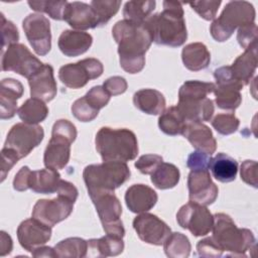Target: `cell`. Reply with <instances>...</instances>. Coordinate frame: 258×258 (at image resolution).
I'll return each mask as SVG.
<instances>
[{"mask_svg":"<svg viewBox=\"0 0 258 258\" xmlns=\"http://www.w3.org/2000/svg\"><path fill=\"white\" fill-rule=\"evenodd\" d=\"M257 32L258 29L255 22L239 27L237 32V40L239 44L245 50L257 46Z\"/></svg>","mask_w":258,"mask_h":258,"instance_id":"cell-45","label":"cell"},{"mask_svg":"<svg viewBox=\"0 0 258 258\" xmlns=\"http://www.w3.org/2000/svg\"><path fill=\"white\" fill-rule=\"evenodd\" d=\"M212 126L221 135H230L239 128L240 121L233 113H221L214 117Z\"/></svg>","mask_w":258,"mask_h":258,"instance_id":"cell-41","label":"cell"},{"mask_svg":"<svg viewBox=\"0 0 258 258\" xmlns=\"http://www.w3.org/2000/svg\"><path fill=\"white\" fill-rule=\"evenodd\" d=\"M74 204L72 200L59 195L51 200H38L33 206L32 217L52 228L73 213Z\"/></svg>","mask_w":258,"mask_h":258,"instance_id":"cell-14","label":"cell"},{"mask_svg":"<svg viewBox=\"0 0 258 258\" xmlns=\"http://www.w3.org/2000/svg\"><path fill=\"white\" fill-rule=\"evenodd\" d=\"M187 187L190 202L209 206L218 198L219 188L213 182L208 169L190 170L187 177Z\"/></svg>","mask_w":258,"mask_h":258,"instance_id":"cell-16","label":"cell"},{"mask_svg":"<svg viewBox=\"0 0 258 258\" xmlns=\"http://www.w3.org/2000/svg\"><path fill=\"white\" fill-rule=\"evenodd\" d=\"M90 5L95 11L99 26L105 25L119 11L121 1L116 0H93Z\"/></svg>","mask_w":258,"mask_h":258,"instance_id":"cell-40","label":"cell"},{"mask_svg":"<svg viewBox=\"0 0 258 258\" xmlns=\"http://www.w3.org/2000/svg\"><path fill=\"white\" fill-rule=\"evenodd\" d=\"M2 71L14 72L26 79L32 77L43 63L21 43L9 45L2 51Z\"/></svg>","mask_w":258,"mask_h":258,"instance_id":"cell-11","label":"cell"},{"mask_svg":"<svg viewBox=\"0 0 258 258\" xmlns=\"http://www.w3.org/2000/svg\"><path fill=\"white\" fill-rule=\"evenodd\" d=\"M95 144L103 161L127 162L138 154L136 135L127 128L102 127L96 134Z\"/></svg>","mask_w":258,"mask_h":258,"instance_id":"cell-3","label":"cell"},{"mask_svg":"<svg viewBox=\"0 0 258 258\" xmlns=\"http://www.w3.org/2000/svg\"><path fill=\"white\" fill-rule=\"evenodd\" d=\"M1 156H2V162H1V181H3L6 178L7 173L10 171V169L14 166V164L17 163V161L20 159L16 152L13 150L3 147L1 150Z\"/></svg>","mask_w":258,"mask_h":258,"instance_id":"cell-51","label":"cell"},{"mask_svg":"<svg viewBox=\"0 0 258 258\" xmlns=\"http://www.w3.org/2000/svg\"><path fill=\"white\" fill-rule=\"evenodd\" d=\"M197 251L201 257H213L218 258L223 255V250L213 240L212 237H208L199 241L197 244Z\"/></svg>","mask_w":258,"mask_h":258,"instance_id":"cell-48","label":"cell"},{"mask_svg":"<svg viewBox=\"0 0 258 258\" xmlns=\"http://www.w3.org/2000/svg\"><path fill=\"white\" fill-rule=\"evenodd\" d=\"M51 238V227L35 218L24 220L17 228V239L23 249L32 253L37 247L43 246Z\"/></svg>","mask_w":258,"mask_h":258,"instance_id":"cell-17","label":"cell"},{"mask_svg":"<svg viewBox=\"0 0 258 258\" xmlns=\"http://www.w3.org/2000/svg\"><path fill=\"white\" fill-rule=\"evenodd\" d=\"M209 168L213 176L220 182H231L236 178L238 162L230 155L220 152L211 159Z\"/></svg>","mask_w":258,"mask_h":258,"instance_id":"cell-30","label":"cell"},{"mask_svg":"<svg viewBox=\"0 0 258 258\" xmlns=\"http://www.w3.org/2000/svg\"><path fill=\"white\" fill-rule=\"evenodd\" d=\"M56 192H57V195L66 197V198L72 200L73 202L77 201V198L79 195L78 188L72 182L63 180V179L60 180V183H59V186H58Z\"/></svg>","mask_w":258,"mask_h":258,"instance_id":"cell-54","label":"cell"},{"mask_svg":"<svg viewBox=\"0 0 258 258\" xmlns=\"http://www.w3.org/2000/svg\"><path fill=\"white\" fill-rule=\"evenodd\" d=\"M211 159L210 154L197 150L187 156L186 165L190 170H205L209 169Z\"/></svg>","mask_w":258,"mask_h":258,"instance_id":"cell-49","label":"cell"},{"mask_svg":"<svg viewBox=\"0 0 258 258\" xmlns=\"http://www.w3.org/2000/svg\"><path fill=\"white\" fill-rule=\"evenodd\" d=\"M60 180V174L55 169L46 167L39 170H31L28 187L36 194L49 195L57 191Z\"/></svg>","mask_w":258,"mask_h":258,"instance_id":"cell-26","label":"cell"},{"mask_svg":"<svg viewBox=\"0 0 258 258\" xmlns=\"http://www.w3.org/2000/svg\"><path fill=\"white\" fill-rule=\"evenodd\" d=\"M63 20L77 30H87L99 26L97 16L90 4L85 2H69L66 8Z\"/></svg>","mask_w":258,"mask_h":258,"instance_id":"cell-19","label":"cell"},{"mask_svg":"<svg viewBox=\"0 0 258 258\" xmlns=\"http://www.w3.org/2000/svg\"><path fill=\"white\" fill-rule=\"evenodd\" d=\"M112 35L118 44L121 68L129 74L141 72L145 66V52L152 43L145 24L123 19L113 26Z\"/></svg>","mask_w":258,"mask_h":258,"instance_id":"cell-1","label":"cell"},{"mask_svg":"<svg viewBox=\"0 0 258 258\" xmlns=\"http://www.w3.org/2000/svg\"><path fill=\"white\" fill-rule=\"evenodd\" d=\"M22 84L14 79L7 78L1 81L0 87V118L11 119L17 113V100L23 95Z\"/></svg>","mask_w":258,"mask_h":258,"instance_id":"cell-21","label":"cell"},{"mask_svg":"<svg viewBox=\"0 0 258 258\" xmlns=\"http://www.w3.org/2000/svg\"><path fill=\"white\" fill-rule=\"evenodd\" d=\"M155 5L154 0L128 1L123 8V16L126 20L143 24L151 16Z\"/></svg>","mask_w":258,"mask_h":258,"instance_id":"cell-35","label":"cell"},{"mask_svg":"<svg viewBox=\"0 0 258 258\" xmlns=\"http://www.w3.org/2000/svg\"><path fill=\"white\" fill-rule=\"evenodd\" d=\"M130 169L126 162L103 161L85 167L83 177L88 194L114 191L130 178Z\"/></svg>","mask_w":258,"mask_h":258,"instance_id":"cell-5","label":"cell"},{"mask_svg":"<svg viewBox=\"0 0 258 258\" xmlns=\"http://www.w3.org/2000/svg\"><path fill=\"white\" fill-rule=\"evenodd\" d=\"M72 113L81 122H91L99 114V111L89 104L85 96L76 100L72 105Z\"/></svg>","mask_w":258,"mask_h":258,"instance_id":"cell-42","label":"cell"},{"mask_svg":"<svg viewBox=\"0 0 258 258\" xmlns=\"http://www.w3.org/2000/svg\"><path fill=\"white\" fill-rule=\"evenodd\" d=\"M133 228L140 240L155 246L163 245L171 233L170 228L162 220L146 212L134 218Z\"/></svg>","mask_w":258,"mask_h":258,"instance_id":"cell-15","label":"cell"},{"mask_svg":"<svg viewBox=\"0 0 258 258\" xmlns=\"http://www.w3.org/2000/svg\"><path fill=\"white\" fill-rule=\"evenodd\" d=\"M181 59L187 70L198 72L206 69L210 64L211 53L204 43L192 42L182 48Z\"/></svg>","mask_w":258,"mask_h":258,"instance_id":"cell-29","label":"cell"},{"mask_svg":"<svg viewBox=\"0 0 258 258\" xmlns=\"http://www.w3.org/2000/svg\"><path fill=\"white\" fill-rule=\"evenodd\" d=\"M22 28L27 40L38 55H45L51 48L49 20L39 13L27 15L22 21Z\"/></svg>","mask_w":258,"mask_h":258,"instance_id":"cell-13","label":"cell"},{"mask_svg":"<svg viewBox=\"0 0 258 258\" xmlns=\"http://www.w3.org/2000/svg\"><path fill=\"white\" fill-rule=\"evenodd\" d=\"M182 135L198 151L212 155L217 149L212 130L202 122H187Z\"/></svg>","mask_w":258,"mask_h":258,"instance_id":"cell-22","label":"cell"},{"mask_svg":"<svg viewBox=\"0 0 258 258\" xmlns=\"http://www.w3.org/2000/svg\"><path fill=\"white\" fill-rule=\"evenodd\" d=\"M151 182L159 189H168L177 185L180 177L178 168L168 162H161L150 174Z\"/></svg>","mask_w":258,"mask_h":258,"instance_id":"cell-34","label":"cell"},{"mask_svg":"<svg viewBox=\"0 0 258 258\" xmlns=\"http://www.w3.org/2000/svg\"><path fill=\"white\" fill-rule=\"evenodd\" d=\"M124 250L123 238L106 234L99 239H90L88 241V253L90 257H108L117 256Z\"/></svg>","mask_w":258,"mask_h":258,"instance_id":"cell-28","label":"cell"},{"mask_svg":"<svg viewBox=\"0 0 258 258\" xmlns=\"http://www.w3.org/2000/svg\"><path fill=\"white\" fill-rule=\"evenodd\" d=\"M176 108L186 122L210 121L215 111L214 103L210 98L180 99Z\"/></svg>","mask_w":258,"mask_h":258,"instance_id":"cell-23","label":"cell"},{"mask_svg":"<svg viewBox=\"0 0 258 258\" xmlns=\"http://www.w3.org/2000/svg\"><path fill=\"white\" fill-rule=\"evenodd\" d=\"M221 3V0H202L190 2L189 6L205 20H213L217 15Z\"/></svg>","mask_w":258,"mask_h":258,"instance_id":"cell-43","label":"cell"},{"mask_svg":"<svg viewBox=\"0 0 258 258\" xmlns=\"http://www.w3.org/2000/svg\"><path fill=\"white\" fill-rule=\"evenodd\" d=\"M241 90L242 89L236 85H216L214 94L217 106L222 110H236L242 102Z\"/></svg>","mask_w":258,"mask_h":258,"instance_id":"cell-33","label":"cell"},{"mask_svg":"<svg viewBox=\"0 0 258 258\" xmlns=\"http://www.w3.org/2000/svg\"><path fill=\"white\" fill-rule=\"evenodd\" d=\"M134 106L148 115H158L165 110V98L157 90L142 89L133 96Z\"/></svg>","mask_w":258,"mask_h":258,"instance_id":"cell-27","label":"cell"},{"mask_svg":"<svg viewBox=\"0 0 258 258\" xmlns=\"http://www.w3.org/2000/svg\"><path fill=\"white\" fill-rule=\"evenodd\" d=\"M103 87L110 94V96H117L123 94L127 90L128 84L124 78L115 76L107 79L104 82Z\"/></svg>","mask_w":258,"mask_h":258,"instance_id":"cell-52","label":"cell"},{"mask_svg":"<svg viewBox=\"0 0 258 258\" xmlns=\"http://www.w3.org/2000/svg\"><path fill=\"white\" fill-rule=\"evenodd\" d=\"M216 85L202 81H186L178 91V100L180 99H204L214 93Z\"/></svg>","mask_w":258,"mask_h":258,"instance_id":"cell-38","label":"cell"},{"mask_svg":"<svg viewBox=\"0 0 258 258\" xmlns=\"http://www.w3.org/2000/svg\"><path fill=\"white\" fill-rule=\"evenodd\" d=\"M17 115L24 123L37 125L47 117L48 108L42 100L30 98L20 106Z\"/></svg>","mask_w":258,"mask_h":258,"instance_id":"cell-32","label":"cell"},{"mask_svg":"<svg viewBox=\"0 0 258 258\" xmlns=\"http://www.w3.org/2000/svg\"><path fill=\"white\" fill-rule=\"evenodd\" d=\"M34 257H56L54 248L47 247V246H40L34 249V251L31 253Z\"/></svg>","mask_w":258,"mask_h":258,"instance_id":"cell-56","label":"cell"},{"mask_svg":"<svg viewBox=\"0 0 258 258\" xmlns=\"http://www.w3.org/2000/svg\"><path fill=\"white\" fill-rule=\"evenodd\" d=\"M163 10L151 15L146 21L151 39L158 45L177 47L187 38L182 3L176 1H163Z\"/></svg>","mask_w":258,"mask_h":258,"instance_id":"cell-2","label":"cell"},{"mask_svg":"<svg viewBox=\"0 0 258 258\" xmlns=\"http://www.w3.org/2000/svg\"><path fill=\"white\" fill-rule=\"evenodd\" d=\"M93 37L90 33L80 30H64L58 37L59 50L67 56L73 57L85 53L92 45Z\"/></svg>","mask_w":258,"mask_h":258,"instance_id":"cell-24","label":"cell"},{"mask_svg":"<svg viewBox=\"0 0 258 258\" xmlns=\"http://www.w3.org/2000/svg\"><path fill=\"white\" fill-rule=\"evenodd\" d=\"M106 234L123 238L125 229L120 219L122 207L114 191H98L89 195Z\"/></svg>","mask_w":258,"mask_h":258,"instance_id":"cell-8","label":"cell"},{"mask_svg":"<svg viewBox=\"0 0 258 258\" xmlns=\"http://www.w3.org/2000/svg\"><path fill=\"white\" fill-rule=\"evenodd\" d=\"M31 170L28 166H22L15 174L13 179V188L17 191H24L28 189V181Z\"/></svg>","mask_w":258,"mask_h":258,"instance_id":"cell-53","label":"cell"},{"mask_svg":"<svg viewBox=\"0 0 258 258\" xmlns=\"http://www.w3.org/2000/svg\"><path fill=\"white\" fill-rule=\"evenodd\" d=\"M176 222L182 229L188 230L194 236L201 237L212 231L214 217L206 206L189 201L178 210Z\"/></svg>","mask_w":258,"mask_h":258,"instance_id":"cell-12","label":"cell"},{"mask_svg":"<svg viewBox=\"0 0 258 258\" xmlns=\"http://www.w3.org/2000/svg\"><path fill=\"white\" fill-rule=\"evenodd\" d=\"M255 16V8L250 2L230 1L226 4L221 15L212 22L211 35L219 42L226 41L237 28L254 23Z\"/></svg>","mask_w":258,"mask_h":258,"instance_id":"cell-6","label":"cell"},{"mask_svg":"<svg viewBox=\"0 0 258 258\" xmlns=\"http://www.w3.org/2000/svg\"><path fill=\"white\" fill-rule=\"evenodd\" d=\"M85 98L91 106L100 111L109 103L111 96L103 86H95L85 95Z\"/></svg>","mask_w":258,"mask_h":258,"instance_id":"cell-46","label":"cell"},{"mask_svg":"<svg viewBox=\"0 0 258 258\" xmlns=\"http://www.w3.org/2000/svg\"><path fill=\"white\" fill-rule=\"evenodd\" d=\"M13 248V242L11 237L4 231L0 233V255L5 256L11 253Z\"/></svg>","mask_w":258,"mask_h":258,"instance_id":"cell-55","label":"cell"},{"mask_svg":"<svg viewBox=\"0 0 258 258\" xmlns=\"http://www.w3.org/2000/svg\"><path fill=\"white\" fill-rule=\"evenodd\" d=\"M162 161L163 158L160 155L144 154L135 161L134 166L143 174H151Z\"/></svg>","mask_w":258,"mask_h":258,"instance_id":"cell-47","label":"cell"},{"mask_svg":"<svg viewBox=\"0 0 258 258\" xmlns=\"http://www.w3.org/2000/svg\"><path fill=\"white\" fill-rule=\"evenodd\" d=\"M186 121L180 114L176 106H171L164 110L158 118V127L166 135H182L186 126Z\"/></svg>","mask_w":258,"mask_h":258,"instance_id":"cell-31","label":"cell"},{"mask_svg":"<svg viewBox=\"0 0 258 258\" xmlns=\"http://www.w3.org/2000/svg\"><path fill=\"white\" fill-rule=\"evenodd\" d=\"M165 255L169 258H186L189 256L191 245L188 238L179 233H170L165 242L163 243Z\"/></svg>","mask_w":258,"mask_h":258,"instance_id":"cell-37","label":"cell"},{"mask_svg":"<svg viewBox=\"0 0 258 258\" xmlns=\"http://www.w3.org/2000/svg\"><path fill=\"white\" fill-rule=\"evenodd\" d=\"M241 179L253 187H258L257 182V162L255 160H245L241 164L240 169Z\"/></svg>","mask_w":258,"mask_h":258,"instance_id":"cell-50","label":"cell"},{"mask_svg":"<svg viewBox=\"0 0 258 258\" xmlns=\"http://www.w3.org/2000/svg\"><path fill=\"white\" fill-rule=\"evenodd\" d=\"M157 199L156 191L142 183L132 184L125 192L126 206L135 214H141L151 210L155 206Z\"/></svg>","mask_w":258,"mask_h":258,"instance_id":"cell-20","label":"cell"},{"mask_svg":"<svg viewBox=\"0 0 258 258\" xmlns=\"http://www.w3.org/2000/svg\"><path fill=\"white\" fill-rule=\"evenodd\" d=\"M257 69V46L246 49L230 66L233 77L243 87L248 85Z\"/></svg>","mask_w":258,"mask_h":258,"instance_id":"cell-25","label":"cell"},{"mask_svg":"<svg viewBox=\"0 0 258 258\" xmlns=\"http://www.w3.org/2000/svg\"><path fill=\"white\" fill-rule=\"evenodd\" d=\"M78 135L76 126L69 120L55 121L51 130V138L44 150L43 163L51 169H62L70 161L71 144Z\"/></svg>","mask_w":258,"mask_h":258,"instance_id":"cell-7","label":"cell"},{"mask_svg":"<svg viewBox=\"0 0 258 258\" xmlns=\"http://www.w3.org/2000/svg\"><path fill=\"white\" fill-rule=\"evenodd\" d=\"M29 7L37 12L46 13L50 18L54 20H63L68 1H52V0H40V1H28Z\"/></svg>","mask_w":258,"mask_h":258,"instance_id":"cell-39","label":"cell"},{"mask_svg":"<svg viewBox=\"0 0 258 258\" xmlns=\"http://www.w3.org/2000/svg\"><path fill=\"white\" fill-rule=\"evenodd\" d=\"M19 39L18 29L15 24L7 20L5 16L1 13V48L4 51L5 46H9L11 44L17 43Z\"/></svg>","mask_w":258,"mask_h":258,"instance_id":"cell-44","label":"cell"},{"mask_svg":"<svg viewBox=\"0 0 258 258\" xmlns=\"http://www.w3.org/2000/svg\"><path fill=\"white\" fill-rule=\"evenodd\" d=\"M213 240L223 250L232 256H246V252L256 249V239L253 233L245 228H238L232 218L224 213L214 216Z\"/></svg>","mask_w":258,"mask_h":258,"instance_id":"cell-4","label":"cell"},{"mask_svg":"<svg viewBox=\"0 0 258 258\" xmlns=\"http://www.w3.org/2000/svg\"><path fill=\"white\" fill-rule=\"evenodd\" d=\"M44 137L43 128L39 125L17 123L9 130L3 147L9 148L17 153L19 158L27 156Z\"/></svg>","mask_w":258,"mask_h":258,"instance_id":"cell-10","label":"cell"},{"mask_svg":"<svg viewBox=\"0 0 258 258\" xmlns=\"http://www.w3.org/2000/svg\"><path fill=\"white\" fill-rule=\"evenodd\" d=\"M31 98L50 102L57 93L56 82L53 76V68L48 63L43 66L28 79Z\"/></svg>","mask_w":258,"mask_h":258,"instance_id":"cell-18","label":"cell"},{"mask_svg":"<svg viewBox=\"0 0 258 258\" xmlns=\"http://www.w3.org/2000/svg\"><path fill=\"white\" fill-rule=\"evenodd\" d=\"M103 71V64L99 59L88 57L75 63L62 66L58 71V79L70 89H81L89 81L101 77Z\"/></svg>","mask_w":258,"mask_h":258,"instance_id":"cell-9","label":"cell"},{"mask_svg":"<svg viewBox=\"0 0 258 258\" xmlns=\"http://www.w3.org/2000/svg\"><path fill=\"white\" fill-rule=\"evenodd\" d=\"M56 257L59 258H82L88 253V241L79 238L71 237L61 240L54 246Z\"/></svg>","mask_w":258,"mask_h":258,"instance_id":"cell-36","label":"cell"}]
</instances>
